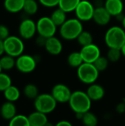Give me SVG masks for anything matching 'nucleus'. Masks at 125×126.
<instances>
[{
  "label": "nucleus",
  "instance_id": "obj_1",
  "mask_svg": "<svg viewBox=\"0 0 125 126\" xmlns=\"http://www.w3.org/2000/svg\"><path fill=\"white\" fill-rule=\"evenodd\" d=\"M71 109L76 113L84 114L90 111L92 100L90 99L86 92L81 90L74 91L71 93L70 100L68 103Z\"/></svg>",
  "mask_w": 125,
  "mask_h": 126
},
{
  "label": "nucleus",
  "instance_id": "obj_2",
  "mask_svg": "<svg viewBox=\"0 0 125 126\" xmlns=\"http://www.w3.org/2000/svg\"><path fill=\"white\" fill-rule=\"evenodd\" d=\"M83 30V21L77 18H69L60 27V35L66 41H72L77 39Z\"/></svg>",
  "mask_w": 125,
  "mask_h": 126
},
{
  "label": "nucleus",
  "instance_id": "obj_3",
  "mask_svg": "<svg viewBox=\"0 0 125 126\" xmlns=\"http://www.w3.org/2000/svg\"><path fill=\"white\" fill-rule=\"evenodd\" d=\"M105 42L108 48L121 49L125 44V30L119 26L110 27L105 35Z\"/></svg>",
  "mask_w": 125,
  "mask_h": 126
},
{
  "label": "nucleus",
  "instance_id": "obj_4",
  "mask_svg": "<svg viewBox=\"0 0 125 126\" xmlns=\"http://www.w3.org/2000/svg\"><path fill=\"white\" fill-rule=\"evenodd\" d=\"M78 79L85 84H92L97 81L99 78V72L94 63L83 62L77 68Z\"/></svg>",
  "mask_w": 125,
  "mask_h": 126
},
{
  "label": "nucleus",
  "instance_id": "obj_5",
  "mask_svg": "<svg viewBox=\"0 0 125 126\" xmlns=\"http://www.w3.org/2000/svg\"><path fill=\"white\" fill-rule=\"evenodd\" d=\"M57 102L52 94H41L34 100V107L35 110L46 114L52 113L56 109Z\"/></svg>",
  "mask_w": 125,
  "mask_h": 126
},
{
  "label": "nucleus",
  "instance_id": "obj_6",
  "mask_svg": "<svg viewBox=\"0 0 125 126\" xmlns=\"http://www.w3.org/2000/svg\"><path fill=\"white\" fill-rule=\"evenodd\" d=\"M5 54L17 58L22 55L24 50V44L22 39L15 35L8 36L4 41Z\"/></svg>",
  "mask_w": 125,
  "mask_h": 126
},
{
  "label": "nucleus",
  "instance_id": "obj_7",
  "mask_svg": "<svg viewBox=\"0 0 125 126\" xmlns=\"http://www.w3.org/2000/svg\"><path fill=\"white\" fill-rule=\"evenodd\" d=\"M36 26L38 34L46 38L54 36L57 27L52 18L48 16H43L40 18L36 22Z\"/></svg>",
  "mask_w": 125,
  "mask_h": 126
},
{
  "label": "nucleus",
  "instance_id": "obj_8",
  "mask_svg": "<svg viewBox=\"0 0 125 126\" xmlns=\"http://www.w3.org/2000/svg\"><path fill=\"white\" fill-rule=\"evenodd\" d=\"M95 6L88 0H81L74 12L76 18L83 22L88 21L93 19Z\"/></svg>",
  "mask_w": 125,
  "mask_h": 126
},
{
  "label": "nucleus",
  "instance_id": "obj_9",
  "mask_svg": "<svg viewBox=\"0 0 125 126\" xmlns=\"http://www.w3.org/2000/svg\"><path fill=\"white\" fill-rule=\"evenodd\" d=\"M37 66V61L30 55L22 54L16 58L15 67L21 73L28 74L33 72Z\"/></svg>",
  "mask_w": 125,
  "mask_h": 126
},
{
  "label": "nucleus",
  "instance_id": "obj_10",
  "mask_svg": "<svg viewBox=\"0 0 125 126\" xmlns=\"http://www.w3.org/2000/svg\"><path fill=\"white\" fill-rule=\"evenodd\" d=\"M18 32L23 39L29 40L32 38L37 32L36 23L31 18L22 20L18 27Z\"/></svg>",
  "mask_w": 125,
  "mask_h": 126
},
{
  "label": "nucleus",
  "instance_id": "obj_11",
  "mask_svg": "<svg viewBox=\"0 0 125 126\" xmlns=\"http://www.w3.org/2000/svg\"><path fill=\"white\" fill-rule=\"evenodd\" d=\"M72 92L71 89L63 83H57L55 85L52 89V95L57 103H69Z\"/></svg>",
  "mask_w": 125,
  "mask_h": 126
},
{
  "label": "nucleus",
  "instance_id": "obj_12",
  "mask_svg": "<svg viewBox=\"0 0 125 126\" xmlns=\"http://www.w3.org/2000/svg\"><path fill=\"white\" fill-rule=\"evenodd\" d=\"M80 52L83 57V61L86 63H94V61L101 55L100 49L94 43L82 47V49Z\"/></svg>",
  "mask_w": 125,
  "mask_h": 126
},
{
  "label": "nucleus",
  "instance_id": "obj_13",
  "mask_svg": "<svg viewBox=\"0 0 125 126\" xmlns=\"http://www.w3.org/2000/svg\"><path fill=\"white\" fill-rule=\"evenodd\" d=\"M112 16L103 6L96 7L93 16L94 21L99 26H105L111 21Z\"/></svg>",
  "mask_w": 125,
  "mask_h": 126
},
{
  "label": "nucleus",
  "instance_id": "obj_14",
  "mask_svg": "<svg viewBox=\"0 0 125 126\" xmlns=\"http://www.w3.org/2000/svg\"><path fill=\"white\" fill-rule=\"evenodd\" d=\"M44 47L46 51L52 55H58L63 51L61 41L55 35L46 39Z\"/></svg>",
  "mask_w": 125,
  "mask_h": 126
},
{
  "label": "nucleus",
  "instance_id": "obj_15",
  "mask_svg": "<svg viewBox=\"0 0 125 126\" xmlns=\"http://www.w3.org/2000/svg\"><path fill=\"white\" fill-rule=\"evenodd\" d=\"M104 7L112 16L116 17L123 13L124 3L122 0H105Z\"/></svg>",
  "mask_w": 125,
  "mask_h": 126
},
{
  "label": "nucleus",
  "instance_id": "obj_16",
  "mask_svg": "<svg viewBox=\"0 0 125 126\" xmlns=\"http://www.w3.org/2000/svg\"><path fill=\"white\" fill-rule=\"evenodd\" d=\"M86 93L92 101H99L104 97L105 91L103 86L94 83L89 85L87 89Z\"/></svg>",
  "mask_w": 125,
  "mask_h": 126
},
{
  "label": "nucleus",
  "instance_id": "obj_17",
  "mask_svg": "<svg viewBox=\"0 0 125 126\" xmlns=\"http://www.w3.org/2000/svg\"><path fill=\"white\" fill-rule=\"evenodd\" d=\"M17 109L16 106L14 104L13 102L7 100L0 107V115L1 117L6 120H10L13 117L16 115Z\"/></svg>",
  "mask_w": 125,
  "mask_h": 126
},
{
  "label": "nucleus",
  "instance_id": "obj_18",
  "mask_svg": "<svg viewBox=\"0 0 125 126\" xmlns=\"http://www.w3.org/2000/svg\"><path fill=\"white\" fill-rule=\"evenodd\" d=\"M29 126H46L49 123L46 114L35 110L28 116Z\"/></svg>",
  "mask_w": 125,
  "mask_h": 126
},
{
  "label": "nucleus",
  "instance_id": "obj_19",
  "mask_svg": "<svg viewBox=\"0 0 125 126\" xmlns=\"http://www.w3.org/2000/svg\"><path fill=\"white\" fill-rule=\"evenodd\" d=\"M25 0H4V7L10 13H15L23 10Z\"/></svg>",
  "mask_w": 125,
  "mask_h": 126
},
{
  "label": "nucleus",
  "instance_id": "obj_20",
  "mask_svg": "<svg viewBox=\"0 0 125 126\" xmlns=\"http://www.w3.org/2000/svg\"><path fill=\"white\" fill-rule=\"evenodd\" d=\"M66 13H67L65 12L63 10L58 7L52 13L50 18H52V20L56 24L57 27H60L67 20Z\"/></svg>",
  "mask_w": 125,
  "mask_h": 126
},
{
  "label": "nucleus",
  "instance_id": "obj_21",
  "mask_svg": "<svg viewBox=\"0 0 125 126\" xmlns=\"http://www.w3.org/2000/svg\"><path fill=\"white\" fill-rule=\"evenodd\" d=\"M3 93H4V97L7 100L13 103L17 101L21 96L20 90L13 85L9 86L7 89H5L3 92Z\"/></svg>",
  "mask_w": 125,
  "mask_h": 126
},
{
  "label": "nucleus",
  "instance_id": "obj_22",
  "mask_svg": "<svg viewBox=\"0 0 125 126\" xmlns=\"http://www.w3.org/2000/svg\"><path fill=\"white\" fill-rule=\"evenodd\" d=\"M68 64L72 68H78L84 61L80 52H72L67 58Z\"/></svg>",
  "mask_w": 125,
  "mask_h": 126
},
{
  "label": "nucleus",
  "instance_id": "obj_23",
  "mask_svg": "<svg viewBox=\"0 0 125 126\" xmlns=\"http://www.w3.org/2000/svg\"><path fill=\"white\" fill-rule=\"evenodd\" d=\"M15 58L9 55H4L1 56L0 58V65L1 66L2 70L8 71L12 69H13L15 66Z\"/></svg>",
  "mask_w": 125,
  "mask_h": 126
},
{
  "label": "nucleus",
  "instance_id": "obj_24",
  "mask_svg": "<svg viewBox=\"0 0 125 126\" xmlns=\"http://www.w3.org/2000/svg\"><path fill=\"white\" fill-rule=\"evenodd\" d=\"M81 0H60L58 7L61 8L66 13L73 12L77 8Z\"/></svg>",
  "mask_w": 125,
  "mask_h": 126
},
{
  "label": "nucleus",
  "instance_id": "obj_25",
  "mask_svg": "<svg viewBox=\"0 0 125 126\" xmlns=\"http://www.w3.org/2000/svg\"><path fill=\"white\" fill-rule=\"evenodd\" d=\"M24 96L30 100H35L39 94L38 88L33 83L27 84L23 90Z\"/></svg>",
  "mask_w": 125,
  "mask_h": 126
},
{
  "label": "nucleus",
  "instance_id": "obj_26",
  "mask_svg": "<svg viewBox=\"0 0 125 126\" xmlns=\"http://www.w3.org/2000/svg\"><path fill=\"white\" fill-rule=\"evenodd\" d=\"M77 41L78 44L80 46L84 47V46L92 44L93 41H94V38H93L92 34L90 32L83 30L80 32V34L78 35V37L77 38Z\"/></svg>",
  "mask_w": 125,
  "mask_h": 126
},
{
  "label": "nucleus",
  "instance_id": "obj_27",
  "mask_svg": "<svg viewBox=\"0 0 125 126\" xmlns=\"http://www.w3.org/2000/svg\"><path fill=\"white\" fill-rule=\"evenodd\" d=\"M10 126H29L28 117L23 114H16L9 122Z\"/></svg>",
  "mask_w": 125,
  "mask_h": 126
},
{
  "label": "nucleus",
  "instance_id": "obj_28",
  "mask_svg": "<svg viewBox=\"0 0 125 126\" xmlns=\"http://www.w3.org/2000/svg\"><path fill=\"white\" fill-rule=\"evenodd\" d=\"M23 10L27 15H35L38 10V1L35 0H25Z\"/></svg>",
  "mask_w": 125,
  "mask_h": 126
},
{
  "label": "nucleus",
  "instance_id": "obj_29",
  "mask_svg": "<svg viewBox=\"0 0 125 126\" xmlns=\"http://www.w3.org/2000/svg\"><path fill=\"white\" fill-rule=\"evenodd\" d=\"M81 121L85 126H96L98 124L97 117L90 111L83 114Z\"/></svg>",
  "mask_w": 125,
  "mask_h": 126
},
{
  "label": "nucleus",
  "instance_id": "obj_30",
  "mask_svg": "<svg viewBox=\"0 0 125 126\" xmlns=\"http://www.w3.org/2000/svg\"><path fill=\"white\" fill-rule=\"evenodd\" d=\"M122 55L121 49L117 48H109L107 52V58L111 63H116L119 61Z\"/></svg>",
  "mask_w": 125,
  "mask_h": 126
},
{
  "label": "nucleus",
  "instance_id": "obj_31",
  "mask_svg": "<svg viewBox=\"0 0 125 126\" xmlns=\"http://www.w3.org/2000/svg\"><path fill=\"white\" fill-rule=\"evenodd\" d=\"M109 60L108 59L107 57L105 56H102L100 55L94 63V66H96V68L98 69V71L100 72H103L105 69H107L108 64H109Z\"/></svg>",
  "mask_w": 125,
  "mask_h": 126
},
{
  "label": "nucleus",
  "instance_id": "obj_32",
  "mask_svg": "<svg viewBox=\"0 0 125 126\" xmlns=\"http://www.w3.org/2000/svg\"><path fill=\"white\" fill-rule=\"evenodd\" d=\"M12 85L11 78L6 73L0 72V92H4Z\"/></svg>",
  "mask_w": 125,
  "mask_h": 126
},
{
  "label": "nucleus",
  "instance_id": "obj_33",
  "mask_svg": "<svg viewBox=\"0 0 125 126\" xmlns=\"http://www.w3.org/2000/svg\"><path fill=\"white\" fill-rule=\"evenodd\" d=\"M60 0H38V2L46 7H54L58 6Z\"/></svg>",
  "mask_w": 125,
  "mask_h": 126
},
{
  "label": "nucleus",
  "instance_id": "obj_34",
  "mask_svg": "<svg viewBox=\"0 0 125 126\" xmlns=\"http://www.w3.org/2000/svg\"><path fill=\"white\" fill-rule=\"evenodd\" d=\"M8 36H10V30L8 27L4 24H0V39L4 41Z\"/></svg>",
  "mask_w": 125,
  "mask_h": 126
},
{
  "label": "nucleus",
  "instance_id": "obj_35",
  "mask_svg": "<svg viewBox=\"0 0 125 126\" xmlns=\"http://www.w3.org/2000/svg\"><path fill=\"white\" fill-rule=\"evenodd\" d=\"M46 39H47L46 38L43 37V36L38 35V38L35 40V43L39 47H44L45 46V44H46Z\"/></svg>",
  "mask_w": 125,
  "mask_h": 126
},
{
  "label": "nucleus",
  "instance_id": "obj_36",
  "mask_svg": "<svg viewBox=\"0 0 125 126\" xmlns=\"http://www.w3.org/2000/svg\"><path fill=\"white\" fill-rule=\"evenodd\" d=\"M116 111L117 113L119 114H123L125 112V103L124 102H121L117 104L116 107Z\"/></svg>",
  "mask_w": 125,
  "mask_h": 126
},
{
  "label": "nucleus",
  "instance_id": "obj_37",
  "mask_svg": "<svg viewBox=\"0 0 125 126\" xmlns=\"http://www.w3.org/2000/svg\"><path fill=\"white\" fill-rule=\"evenodd\" d=\"M57 126H72V124L68 120H60L57 124Z\"/></svg>",
  "mask_w": 125,
  "mask_h": 126
},
{
  "label": "nucleus",
  "instance_id": "obj_38",
  "mask_svg": "<svg viewBox=\"0 0 125 126\" xmlns=\"http://www.w3.org/2000/svg\"><path fill=\"white\" fill-rule=\"evenodd\" d=\"M4 53H5V50H4V41L1 40V39H0V57L2 56Z\"/></svg>",
  "mask_w": 125,
  "mask_h": 126
},
{
  "label": "nucleus",
  "instance_id": "obj_39",
  "mask_svg": "<svg viewBox=\"0 0 125 126\" xmlns=\"http://www.w3.org/2000/svg\"><path fill=\"white\" fill-rule=\"evenodd\" d=\"M121 23H122V27L125 30V16H124L122 20L121 21Z\"/></svg>",
  "mask_w": 125,
  "mask_h": 126
},
{
  "label": "nucleus",
  "instance_id": "obj_40",
  "mask_svg": "<svg viewBox=\"0 0 125 126\" xmlns=\"http://www.w3.org/2000/svg\"><path fill=\"white\" fill-rule=\"evenodd\" d=\"M121 51H122V55L125 57V44L123 45V47L121 48Z\"/></svg>",
  "mask_w": 125,
  "mask_h": 126
},
{
  "label": "nucleus",
  "instance_id": "obj_41",
  "mask_svg": "<svg viewBox=\"0 0 125 126\" xmlns=\"http://www.w3.org/2000/svg\"><path fill=\"white\" fill-rule=\"evenodd\" d=\"M3 70H2V69H1V65H0V72H1Z\"/></svg>",
  "mask_w": 125,
  "mask_h": 126
}]
</instances>
